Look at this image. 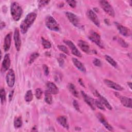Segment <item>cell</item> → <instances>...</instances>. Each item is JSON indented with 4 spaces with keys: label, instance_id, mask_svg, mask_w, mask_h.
I'll return each mask as SVG.
<instances>
[{
    "label": "cell",
    "instance_id": "obj_1",
    "mask_svg": "<svg viewBox=\"0 0 132 132\" xmlns=\"http://www.w3.org/2000/svg\"><path fill=\"white\" fill-rule=\"evenodd\" d=\"M36 18L37 14L35 12L29 13L26 16L25 18L22 22L20 26L21 29V32L23 34L26 33L28 28L34 23Z\"/></svg>",
    "mask_w": 132,
    "mask_h": 132
},
{
    "label": "cell",
    "instance_id": "obj_2",
    "mask_svg": "<svg viewBox=\"0 0 132 132\" xmlns=\"http://www.w3.org/2000/svg\"><path fill=\"white\" fill-rule=\"evenodd\" d=\"M10 13L12 18L15 21H18L21 18L23 13L21 6L17 2H13L10 6Z\"/></svg>",
    "mask_w": 132,
    "mask_h": 132
},
{
    "label": "cell",
    "instance_id": "obj_3",
    "mask_svg": "<svg viewBox=\"0 0 132 132\" xmlns=\"http://www.w3.org/2000/svg\"><path fill=\"white\" fill-rule=\"evenodd\" d=\"M46 27L50 30L58 31L60 30V27L56 20L51 15H48L45 20Z\"/></svg>",
    "mask_w": 132,
    "mask_h": 132
},
{
    "label": "cell",
    "instance_id": "obj_4",
    "mask_svg": "<svg viewBox=\"0 0 132 132\" xmlns=\"http://www.w3.org/2000/svg\"><path fill=\"white\" fill-rule=\"evenodd\" d=\"M100 4L101 5V6L102 7V9L110 16L112 17H114L115 13L114 10L112 8V7L111 6V5L109 4V3L107 1H100Z\"/></svg>",
    "mask_w": 132,
    "mask_h": 132
},
{
    "label": "cell",
    "instance_id": "obj_5",
    "mask_svg": "<svg viewBox=\"0 0 132 132\" xmlns=\"http://www.w3.org/2000/svg\"><path fill=\"white\" fill-rule=\"evenodd\" d=\"M88 38L92 42L95 43L98 46L102 48H104L103 44L101 41V37L97 32L94 31H91L88 36Z\"/></svg>",
    "mask_w": 132,
    "mask_h": 132
},
{
    "label": "cell",
    "instance_id": "obj_6",
    "mask_svg": "<svg viewBox=\"0 0 132 132\" xmlns=\"http://www.w3.org/2000/svg\"><path fill=\"white\" fill-rule=\"evenodd\" d=\"M63 42L67 45L69 48L71 49V51L72 53L78 57H81L82 55L80 51L77 49L76 46L75 45V44L70 40L65 39L63 40Z\"/></svg>",
    "mask_w": 132,
    "mask_h": 132
},
{
    "label": "cell",
    "instance_id": "obj_7",
    "mask_svg": "<svg viewBox=\"0 0 132 132\" xmlns=\"http://www.w3.org/2000/svg\"><path fill=\"white\" fill-rule=\"evenodd\" d=\"M6 80L7 84L9 87H13L15 82V74L12 69H10L7 72Z\"/></svg>",
    "mask_w": 132,
    "mask_h": 132
},
{
    "label": "cell",
    "instance_id": "obj_8",
    "mask_svg": "<svg viewBox=\"0 0 132 132\" xmlns=\"http://www.w3.org/2000/svg\"><path fill=\"white\" fill-rule=\"evenodd\" d=\"M65 14L67 15V17L70 21V22L75 26L79 27L80 24H79V20L77 16L74 14L73 13L69 11H67L65 13Z\"/></svg>",
    "mask_w": 132,
    "mask_h": 132
},
{
    "label": "cell",
    "instance_id": "obj_9",
    "mask_svg": "<svg viewBox=\"0 0 132 132\" xmlns=\"http://www.w3.org/2000/svg\"><path fill=\"white\" fill-rule=\"evenodd\" d=\"M13 39L14 41V45L16 51H19L21 46V40L20 38L19 30L18 28H16L14 30L13 34Z\"/></svg>",
    "mask_w": 132,
    "mask_h": 132
},
{
    "label": "cell",
    "instance_id": "obj_10",
    "mask_svg": "<svg viewBox=\"0 0 132 132\" xmlns=\"http://www.w3.org/2000/svg\"><path fill=\"white\" fill-rule=\"evenodd\" d=\"M81 94L84 98V100L85 102L90 107V108L94 110H95V103H94V99L91 97L90 96H88L87 94H86L84 91H81Z\"/></svg>",
    "mask_w": 132,
    "mask_h": 132
},
{
    "label": "cell",
    "instance_id": "obj_11",
    "mask_svg": "<svg viewBox=\"0 0 132 132\" xmlns=\"http://www.w3.org/2000/svg\"><path fill=\"white\" fill-rule=\"evenodd\" d=\"M78 45L80 47V48L86 54H90V53H91L92 52H93V53L95 52V51L93 50L91 51L88 43L84 40H79L78 42Z\"/></svg>",
    "mask_w": 132,
    "mask_h": 132
},
{
    "label": "cell",
    "instance_id": "obj_12",
    "mask_svg": "<svg viewBox=\"0 0 132 132\" xmlns=\"http://www.w3.org/2000/svg\"><path fill=\"white\" fill-rule=\"evenodd\" d=\"M116 24L117 29L121 35L125 37H128L130 36L131 31L128 28L124 26H123L121 24H118L117 23H116Z\"/></svg>",
    "mask_w": 132,
    "mask_h": 132
},
{
    "label": "cell",
    "instance_id": "obj_13",
    "mask_svg": "<svg viewBox=\"0 0 132 132\" xmlns=\"http://www.w3.org/2000/svg\"><path fill=\"white\" fill-rule=\"evenodd\" d=\"M96 116L99 120V121L103 124V125L105 126V127L109 131H113V128L111 125L109 124V123L107 121L105 117L103 114L101 113H98L96 114Z\"/></svg>",
    "mask_w": 132,
    "mask_h": 132
},
{
    "label": "cell",
    "instance_id": "obj_14",
    "mask_svg": "<svg viewBox=\"0 0 132 132\" xmlns=\"http://www.w3.org/2000/svg\"><path fill=\"white\" fill-rule=\"evenodd\" d=\"M118 95H116L119 98L122 104L124 106H125L127 108H131V107H132V102H131V98L127 97H126V96H121L118 93Z\"/></svg>",
    "mask_w": 132,
    "mask_h": 132
},
{
    "label": "cell",
    "instance_id": "obj_15",
    "mask_svg": "<svg viewBox=\"0 0 132 132\" xmlns=\"http://www.w3.org/2000/svg\"><path fill=\"white\" fill-rule=\"evenodd\" d=\"M87 14L88 16L89 17V18L90 19V20L97 27H99L100 25V22L99 21V19L97 16V15L96 14V13L92 11L91 9H89L88 11L87 12Z\"/></svg>",
    "mask_w": 132,
    "mask_h": 132
},
{
    "label": "cell",
    "instance_id": "obj_16",
    "mask_svg": "<svg viewBox=\"0 0 132 132\" xmlns=\"http://www.w3.org/2000/svg\"><path fill=\"white\" fill-rule=\"evenodd\" d=\"M105 84L109 87L110 88H112L114 90H117V91H122L123 90V88L122 86L119 85V84L116 83L115 82L111 81L109 79H104V80Z\"/></svg>",
    "mask_w": 132,
    "mask_h": 132
},
{
    "label": "cell",
    "instance_id": "obj_17",
    "mask_svg": "<svg viewBox=\"0 0 132 132\" xmlns=\"http://www.w3.org/2000/svg\"><path fill=\"white\" fill-rule=\"evenodd\" d=\"M11 62L10 59V55L9 54H6L4 56V58L2 62V69L3 71L8 70L10 66Z\"/></svg>",
    "mask_w": 132,
    "mask_h": 132
},
{
    "label": "cell",
    "instance_id": "obj_18",
    "mask_svg": "<svg viewBox=\"0 0 132 132\" xmlns=\"http://www.w3.org/2000/svg\"><path fill=\"white\" fill-rule=\"evenodd\" d=\"M11 37H12V33H8L4 39V49L5 51H8L10 47L11 42Z\"/></svg>",
    "mask_w": 132,
    "mask_h": 132
},
{
    "label": "cell",
    "instance_id": "obj_19",
    "mask_svg": "<svg viewBox=\"0 0 132 132\" xmlns=\"http://www.w3.org/2000/svg\"><path fill=\"white\" fill-rule=\"evenodd\" d=\"M47 90H48L53 94H57L59 92V89L56 85L53 82L48 81L46 83Z\"/></svg>",
    "mask_w": 132,
    "mask_h": 132
},
{
    "label": "cell",
    "instance_id": "obj_20",
    "mask_svg": "<svg viewBox=\"0 0 132 132\" xmlns=\"http://www.w3.org/2000/svg\"><path fill=\"white\" fill-rule=\"evenodd\" d=\"M72 62L74 65L81 72H86V69L84 66V65L77 59L75 58H72Z\"/></svg>",
    "mask_w": 132,
    "mask_h": 132
},
{
    "label": "cell",
    "instance_id": "obj_21",
    "mask_svg": "<svg viewBox=\"0 0 132 132\" xmlns=\"http://www.w3.org/2000/svg\"><path fill=\"white\" fill-rule=\"evenodd\" d=\"M57 121L58 122V123L63 126L64 128L69 129V124L68 123L67 119L64 116H59L57 118Z\"/></svg>",
    "mask_w": 132,
    "mask_h": 132
},
{
    "label": "cell",
    "instance_id": "obj_22",
    "mask_svg": "<svg viewBox=\"0 0 132 132\" xmlns=\"http://www.w3.org/2000/svg\"><path fill=\"white\" fill-rule=\"evenodd\" d=\"M97 97H98L99 101L103 104V105H104V106H105V107H106L108 109H109V110H112V107H111V106L110 105V104L109 103L108 101L107 100V99H106L105 97L102 96V95L100 94L97 96Z\"/></svg>",
    "mask_w": 132,
    "mask_h": 132
},
{
    "label": "cell",
    "instance_id": "obj_23",
    "mask_svg": "<svg viewBox=\"0 0 132 132\" xmlns=\"http://www.w3.org/2000/svg\"><path fill=\"white\" fill-rule=\"evenodd\" d=\"M68 88L69 90L70 91V92H71V93L72 94V95L73 96H74L76 97H78L79 95H78V92L77 91L75 86L72 83H69L68 85Z\"/></svg>",
    "mask_w": 132,
    "mask_h": 132
},
{
    "label": "cell",
    "instance_id": "obj_24",
    "mask_svg": "<svg viewBox=\"0 0 132 132\" xmlns=\"http://www.w3.org/2000/svg\"><path fill=\"white\" fill-rule=\"evenodd\" d=\"M51 94L52 93L47 90L45 91L44 100L45 102L48 104H51L53 102V98Z\"/></svg>",
    "mask_w": 132,
    "mask_h": 132
},
{
    "label": "cell",
    "instance_id": "obj_25",
    "mask_svg": "<svg viewBox=\"0 0 132 132\" xmlns=\"http://www.w3.org/2000/svg\"><path fill=\"white\" fill-rule=\"evenodd\" d=\"M22 125V120L21 117L19 116L15 118L14 120V126L15 128H19Z\"/></svg>",
    "mask_w": 132,
    "mask_h": 132
},
{
    "label": "cell",
    "instance_id": "obj_26",
    "mask_svg": "<svg viewBox=\"0 0 132 132\" xmlns=\"http://www.w3.org/2000/svg\"><path fill=\"white\" fill-rule=\"evenodd\" d=\"M25 100L27 102H30L33 99V94L31 90H28L25 95Z\"/></svg>",
    "mask_w": 132,
    "mask_h": 132
},
{
    "label": "cell",
    "instance_id": "obj_27",
    "mask_svg": "<svg viewBox=\"0 0 132 132\" xmlns=\"http://www.w3.org/2000/svg\"><path fill=\"white\" fill-rule=\"evenodd\" d=\"M105 58L106 60V61L109 63L112 66H113V67H117V63L116 62V61L112 59L111 57H110L108 55H105Z\"/></svg>",
    "mask_w": 132,
    "mask_h": 132
},
{
    "label": "cell",
    "instance_id": "obj_28",
    "mask_svg": "<svg viewBox=\"0 0 132 132\" xmlns=\"http://www.w3.org/2000/svg\"><path fill=\"white\" fill-rule=\"evenodd\" d=\"M41 40H42V44L44 48L48 49L51 47V43L50 42V41H48V40H47L46 39H44L43 37L41 38Z\"/></svg>",
    "mask_w": 132,
    "mask_h": 132
},
{
    "label": "cell",
    "instance_id": "obj_29",
    "mask_svg": "<svg viewBox=\"0 0 132 132\" xmlns=\"http://www.w3.org/2000/svg\"><path fill=\"white\" fill-rule=\"evenodd\" d=\"M0 97H1V102L2 105L4 104L6 100V92L4 88H2L0 91Z\"/></svg>",
    "mask_w": 132,
    "mask_h": 132
},
{
    "label": "cell",
    "instance_id": "obj_30",
    "mask_svg": "<svg viewBox=\"0 0 132 132\" xmlns=\"http://www.w3.org/2000/svg\"><path fill=\"white\" fill-rule=\"evenodd\" d=\"M39 56V54L37 52H35V53H32L29 57V62H28L29 63L31 64L32 62H34L35 60L37 58H38Z\"/></svg>",
    "mask_w": 132,
    "mask_h": 132
},
{
    "label": "cell",
    "instance_id": "obj_31",
    "mask_svg": "<svg viewBox=\"0 0 132 132\" xmlns=\"http://www.w3.org/2000/svg\"><path fill=\"white\" fill-rule=\"evenodd\" d=\"M94 103H95V107H97L98 108L102 110H105V108L103 104L99 101L97 100H94Z\"/></svg>",
    "mask_w": 132,
    "mask_h": 132
},
{
    "label": "cell",
    "instance_id": "obj_32",
    "mask_svg": "<svg viewBox=\"0 0 132 132\" xmlns=\"http://www.w3.org/2000/svg\"><path fill=\"white\" fill-rule=\"evenodd\" d=\"M116 40L121 46L123 47H127L128 46V44L123 39L121 38H117Z\"/></svg>",
    "mask_w": 132,
    "mask_h": 132
},
{
    "label": "cell",
    "instance_id": "obj_33",
    "mask_svg": "<svg viewBox=\"0 0 132 132\" xmlns=\"http://www.w3.org/2000/svg\"><path fill=\"white\" fill-rule=\"evenodd\" d=\"M57 47L60 50V51H62V52H63L64 53L69 55V50L68 49V48L63 45H57Z\"/></svg>",
    "mask_w": 132,
    "mask_h": 132
},
{
    "label": "cell",
    "instance_id": "obj_34",
    "mask_svg": "<svg viewBox=\"0 0 132 132\" xmlns=\"http://www.w3.org/2000/svg\"><path fill=\"white\" fill-rule=\"evenodd\" d=\"M42 94V90L40 88H37L35 90V96L38 100L40 99Z\"/></svg>",
    "mask_w": 132,
    "mask_h": 132
},
{
    "label": "cell",
    "instance_id": "obj_35",
    "mask_svg": "<svg viewBox=\"0 0 132 132\" xmlns=\"http://www.w3.org/2000/svg\"><path fill=\"white\" fill-rule=\"evenodd\" d=\"M93 64L97 67H100L102 66V62L101 61L97 59V58H94L93 60Z\"/></svg>",
    "mask_w": 132,
    "mask_h": 132
},
{
    "label": "cell",
    "instance_id": "obj_36",
    "mask_svg": "<svg viewBox=\"0 0 132 132\" xmlns=\"http://www.w3.org/2000/svg\"><path fill=\"white\" fill-rule=\"evenodd\" d=\"M50 1H40L38 4L39 8H41L45 6L46 5L48 4V3H50Z\"/></svg>",
    "mask_w": 132,
    "mask_h": 132
},
{
    "label": "cell",
    "instance_id": "obj_37",
    "mask_svg": "<svg viewBox=\"0 0 132 132\" xmlns=\"http://www.w3.org/2000/svg\"><path fill=\"white\" fill-rule=\"evenodd\" d=\"M73 105L74 107V108L78 111V112H80V108H79V106L78 105V103L77 102V101L76 100H74L73 101Z\"/></svg>",
    "mask_w": 132,
    "mask_h": 132
},
{
    "label": "cell",
    "instance_id": "obj_38",
    "mask_svg": "<svg viewBox=\"0 0 132 132\" xmlns=\"http://www.w3.org/2000/svg\"><path fill=\"white\" fill-rule=\"evenodd\" d=\"M67 2L68 3V4H69V6H70L72 8H74L76 6V2L75 1H67Z\"/></svg>",
    "mask_w": 132,
    "mask_h": 132
},
{
    "label": "cell",
    "instance_id": "obj_39",
    "mask_svg": "<svg viewBox=\"0 0 132 132\" xmlns=\"http://www.w3.org/2000/svg\"><path fill=\"white\" fill-rule=\"evenodd\" d=\"M43 69L45 75H48L49 74V70H48V67L46 64H43Z\"/></svg>",
    "mask_w": 132,
    "mask_h": 132
},
{
    "label": "cell",
    "instance_id": "obj_40",
    "mask_svg": "<svg viewBox=\"0 0 132 132\" xmlns=\"http://www.w3.org/2000/svg\"><path fill=\"white\" fill-rule=\"evenodd\" d=\"M58 63H59V65L61 67H62L63 65V63H64V61H63V58H61V57H60V58L58 59Z\"/></svg>",
    "mask_w": 132,
    "mask_h": 132
},
{
    "label": "cell",
    "instance_id": "obj_41",
    "mask_svg": "<svg viewBox=\"0 0 132 132\" xmlns=\"http://www.w3.org/2000/svg\"><path fill=\"white\" fill-rule=\"evenodd\" d=\"M13 90H12L10 93H9V101H11L12 100V96H13Z\"/></svg>",
    "mask_w": 132,
    "mask_h": 132
},
{
    "label": "cell",
    "instance_id": "obj_42",
    "mask_svg": "<svg viewBox=\"0 0 132 132\" xmlns=\"http://www.w3.org/2000/svg\"><path fill=\"white\" fill-rule=\"evenodd\" d=\"M6 25H5V23L3 22H2L1 23V24H0V26H1V29H2L3 28H4L5 27Z\"/></svg>",
    "mask_w": 132,
    "mask_h": 132
},
{
    "label": "cell",
    "instance_id": "obj_43",
    "mask_svg": "<svg viewBox=\"0 0 132 132\" xmlns=\"http://www.w3.org/2000/svg\"><path fill=\"white\" fill-rule=\"evenodd\" d=\"M79 82L81 86H82L83 87H85V85H84V83H83V82L81 81V80L80 79H79Z\"/></svg>",
    "mask_w": 132,
    "mask_h": 132
},
{
    "label": "cell",
    "instance_id": "obj_44",
    "mask_svg": "<svg viewBox=\"0 0 132 132\" xmlns=\"http://www.w3.org/2000/svg\"><path fill=\"white\" fill-rule=\"evenodd\" d=\"M105 22L106 23V24L109 25V21L108 19H105Z\"/></svg>",
    "mask_w": 132,
    "mask_h": 132
},
{
    "label": "cell",
    "instance_id": "obj_45",
    "mask_svg": "<svg viewBox=\"0 0 132 132\" xmlns=\"http://www.w3.org/2000/svg\"><path fill=\"white\" fill-rule=\"evenodd\" d=\"M127 85L129 86L130 89H131V83L130 82H127Z\"/></svg>",
    "mask_w": 132,
    "mask_h": 132
}]
</instances>
